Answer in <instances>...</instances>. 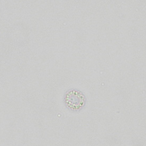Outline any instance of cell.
Masks as SVG:
<instances>
[{"instance_id": "1", "label": "cell", "mask_w": 146, "mask_h": 146, "mask_svg": "<svg viewBox=\"0 0 146 146\" xmlns=\"http://www.w3.org/2000/svg\"><path fill=\"white\" fill-rule=\"evenodd\" d=\"M64 102L68 109L73 111H78L85 106L86 98L82 92L71 89L66 92Z\"/></svg>"}]
</instances>
